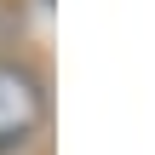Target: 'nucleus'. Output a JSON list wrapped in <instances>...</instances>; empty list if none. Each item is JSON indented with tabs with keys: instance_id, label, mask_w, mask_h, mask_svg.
Segmentation results:
<instances>
[{
	"instance_id": "1",
	"label": "nucleus",
	"mask_w": 155,
	"mask_h": 155,
	"mask_svg": "<svg viewBox=\"0 0 155 155\" xmlns=\"http://www.w3.org/2000/svg\"><path fill=\"white\" fill-rule=\"evenodd\" d=\"M46 81L17 63V58H0V155H23L40 127H46Z\"/></svg>"
}]
</instances>
